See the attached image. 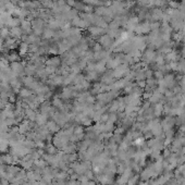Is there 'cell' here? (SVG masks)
I'll use <instances>...</instances> for the list:
<instances>
[{
	"instance_id": "8992f818",
	"label": "cell",
	"mask_w": 185,
	"mask_h": 185,
	"mask_svg": "<svg viewBox=\"0 0 185 185\" xmlns=\"http://www.w3.org/2000/svg\"><path fill=\"white\" fill-rule=\"evenodd\" d=\"M8 146H9V141H2L0 143V151L5 152L7 149H8Z\"/></svg>"
},
{
	"instance_id": "277c9868",
	"label": "cell",
	"mask_w": 185,
	"mask_h": 185,
	"mask_svg": "<svg viewBox=\"0 0 185 185\" xmlns=\"http://www.w3.org/2000/svg\"><path fill=\"white\" fill-rule=\"evenodd\" d=\"M10 34L12 35V36H15V37H20V36L22 35V29L20 28V27H17V26L12 27V28H11Z\"/></svg>"
},
{
	"instance_id": "7a4b0ae2",
	"label": "cell",
	"mask_w": 185,
	"mask_h": 185,
	"mask_svg": "<svg viewBox=\"0 0 185 185\" xmlns=\"http://www.w3.org/2000/svg\"><path fill=\"white\" fill-rule=\"evenodd\" d=\"M11 69H12V71H13L15 74H19V73H22V72H23V66H22L21 63H20V62H17V61L12 62V64H11Z\"/></svg>"
},
{
	"instance_id": "3957f363",
	"label": "cell",
	"mask_w": 185,
	"mask_h": 185,
	"mask_svg": "<svg viewBox=\"0 0 185 185\" xmlns=\"http://www.w3.org/2000/svg\"><path fill=\"white\" fill-rule=\"evenodd\" d=\"M32 90H29L28 88H22L20 90V95H21L23 98H29L32 96Z\"/></svg>"
},
{
	"instance_id": "6da1fadb",
	"label": "cell",
	"mask_w": 185,
	"mask_h": 185,
	"mask_svg": "<svg viewBox=\"0 0 185 185\" xmlns=\"http://www.w3.org/2000/svg\"><path fill=\"white\" fill-rule=\"evenodd\" d=\"M47 115H45V114L40 113V114H37L36 115V119H35V121H36V124L38 125V126H44V125L46 124L48 121H47Z\"/></svg>"
},
{
	"instance_id": "5b68a950",
	"label": "cell",
	"mask_w": 185,
	"mask_h": 185,
	"mask_svg": "<svg viewBox=\"0 0 185 185\" xmlns=\"http://www.w3.org/2000/svg\"><path fill=\"white\" fill-rule=\"evenodd\" d=\"M45 148L47 150V153H49V155H54L57 152V147L54 145H51V144L47 145V147H45Z\"/></svg>"
},
{
	"instance_id": "9c48e42d",
	"label": "cell",
	"mask_w": 185,
	"mask_h": 185,
	"mask_svg": "<svg viewBox=\"0 0 185 185\" xmlns=\"http://www.w3.org/2000/svg\"><path fill=\"white\" fill-rule=\"evenodd\" d=\"M52 105H54V107H60V106L62 105V103H61V100H60V99H58V98H54V101H52Z\"/></svg>"
},
{
	"instance_id": "ba28073f",
	"label": "cell",
	"mask_w": 185,
	"mask_h": 185,
	"mask_svg": "<svg viewBox=\"0 0 185 185\" xmlns=\"http://www.w3.org/2000/svg\"><path fill=\"white\" fill-rule=\"evenodd\" d=\"M9 34H10V33L8 31V28H3V27L1 28V31H0V36L2 38H5Z\"/></svg>"
},
{
	"instance_id": "52a82bcc",
	"label": "cell",
	"mask_w": 185,
	"mask_h": 185,
	"mask_svg": "<svg viewBox=\"0 0 185 185\" xmlns=\"http://www.w3.org/2000/svg\"><path fill=\"white\" fill-rule=\"evenodd\" d=\"M28 48H29V47H28V44H27V43H22L21 46H20V54H24L27 51V49H28Z\"/></svg>"
}]
</instances>
